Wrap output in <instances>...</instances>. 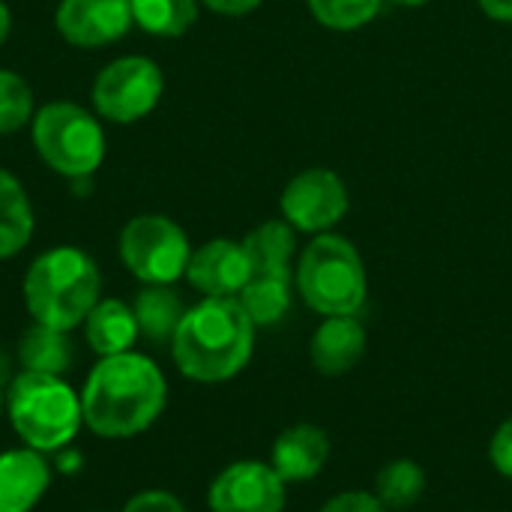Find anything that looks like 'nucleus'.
<instances>
[{
    "label": "nucleus",
    "mask_w": 512,
    "mask_h": 512,
    "mask_svg": "<svg viewBox=\"0 0 512 512\" xmlns=\"http://www.w3.org/2000/svg\"><path fill=\"white\" fill-rule=\"evenodd\" d=\"M168 405L165 372L138 351L99 357L81 390L84 426L108 441L147 432Z\"/></svg>",
    "instance_id": "f257e3e1"
},
{
    "label": "nucleus",
    "mask_w": 512,
    "mask_h": 512,
    "mask_svg": "<svg viewBox=\"0 0 512 512\" xmlns=\"http://www.w3.org/2000/svg\"><path fill=\"white\" fill-rule=\"evenodd\" d=\"M255 351V324L237 297H204L189 306L174 339L171 357L183 378L222 384L237 378Z\"/></svg>",
    "instance_id": "f03ea898"
},
{
    "label": "nucleus",
    "mask_w": 512,
    "mask_h": 512,
    "mask_svg": "<svg viewBox=\"0 0 512 512\" xmlns=\"http://www.w3.org/2000/svg\"><path fill=\"white\" fill-rule=\"evenodd\" d=\"M24 306L36 324L75 330L99 303V264L78 246H54L36 255L24 273Z\"/></svg>",
    "instance_id": "7ed1b4c3"
},
{
    "label": "nucleus",
    "mask_w": 512,
    "mask_h": 512,
    "mask_svg": "<svg viewBox=\"0 0 512 512\" xmlns=\"http://www.w3.org/2000/svg\"><path fill=\"white\" fill-rule=\"evenodd\" d=\"M6 414L24 447L48 456L66 450L84 426L81 393L63 375L21 372L6 390Z\"/></svg>",
    "instance_id": "20e7f679"
},
{
    "label": "nucleus",
    "mask_w": 512,
    "mask_h": 512,
    "mask_svg": "<svg viewBox=\"0 0 512 512\" xmlns=\"http://www.w3.org/2000/svg\"><path fill=\"white\" fill-rule=\"evenodd\" d=\"M297 291L324 318L357 315L366 303L369 282L354 243L339 234H318L300 255Z\"/></svg>",
    "instance_id": "39448f33"
},
{
    "label": "nucleus",
    "mask_w": 512,
    "mask_h": 512,
    "mask_svg": "<svg viewBox=\"0 0 512 512\" xmlns=\"http://www.w3.org/2000/svg\"><path fill=\"white\" fill-rule=\"evenodd\" d=\"M36 156L66 180H87L105 159V132L96 114L75 102H48L30 120Z\"/></svg>",
    "instance_id": "423d86ee"
},
{
    "label": "nucleus",
    "mask_w": 512,
    "mask_h": 512,
    "mask_svg": "<svg viewBox=\"0 0 512 512\" xmlns=\"http://www.w3.org/2000/svg\"><path fill=\"white\" fill-rule=\"evenodd\" d=\"M117 252L141 285H174L186 276L192 258L186 231L159 213L132 216L120 231Z\"/></svg>",
    "instance_id": "0eeeda50"
},
{
    "label": "nucleus",
    "mask_w": 512,
    "mask_h": 512,
    "mask_svg": "<svg viewBox=\"0 0 512 512\" xmlns=\"http://www.w3.org/2000/svg\"><path fill=\"white\" fill-rule=\"evenodd\" d=\"M162 90L165 75L159 63L141 54H126L99 69L90 87V99L102 120L129 126L159 105Z\"/></svg>",
    "instance_id": "6e6552de"
},
{
    "label": "nucleus",
    "mask_w": 512,
    "mask_h": 512,
    "mask_svg": "<svg viewBox=\"0 0 512 512\" xmlns=\"http://www.w3.org/2000/svg\"><path fill=\"white\" fill-rule=\"evenodd\" d=\"M348 213L345 180L330 168H309L297 174L282 192V216L294 231L324 234Z\"/></svg>",
    "instance_id": "1a4fd4ad"
},
{
    "label": "nucleus",
    "mask_w": 512,
    "mask_h": 512,
    "mask_svg": "<svg viewBox=\"0 0 512 512\" xmlns=\"http://www.w3.org/2000/svg\"><path fill=\"white\" fill-rule=\"evenodd\" d=\"M288 483L270 462L243 459L216 474L207 492L210 512H282L288 504Z\"/></svg>",
    "instance_id": "9d476101"
},
{
    "label": "nucleus",
    "mask_w": 512,
    "mask_h": 512,
    "mask_svg": "<svg viewBox=\"0 0 512 512\" xmlns=\"http://www.w3.org/2000/svg\"><path fill=\"white\" fill-rule=\"evenodd\" d=\"M129 0H60L54 12L57 33L75 48H102L123 39L132 27Z\"/></svg>",
    "instance_id": "9b49d317"
},
{
    "label": "nucleus",
    "mask_w": 512,
    "mask_h": 512,
    "mask_svg": "<svg viewBox=\"0 0 512 512\" xmlns=\"http://www.w3.org/2000/svg\"><path fill=\"white\" fill-rule=\"evenodd\" d=\"M249 255L243 243L216 237L198 249H192L186 282L204 297H237L249 282Z\"/></svg>",
    "instance_id": "f8f14e48"
},
{
    "label": "nucleus",
    "mask_w": 512,
    "mask_h": 512,
    "mask_svg": "<svg viewBox=\"0 0 512 512\" xmlns=\"http://www.w3.org/2000/svg\"><path fill=\"white\" fill-rule=\"evenodd\" d=\"M366 345H369V336L357 315H333V318H324V324L312 333L309 360L315 372L327 378H339L363 360Z\"/></svg>",
    "instance_id": "ddd939ff"
},
{
    "label": "nucleus",
    "mask_w": 512,
    "mask_h": 512,
    "mask_svg": "<svg viewBox=\"0 0 512 512\" xmlns=\"http://www.w3.org/2000/svg\"><path fill=\"white\" fill-rule=\"evenodd\" d=\"M51 486V465L42 453L21 447L0 453V512H33Z\"/></svg>",
    "instance_id": "4468645a"
},
{
    "label": "nucleus",
    "mask_w": 512,
    "mask_h": 512,
    "mask_svg": "<svg viewBox=\"0 0 512 512\" xmlns=\"http://www.w3.org/2000/svg\"><path fill=\"white\" fill-rule=\"evenodd\" d=\"M330 459V438L312 423H297L285 429L270 450V465L285 483L315 480Z\"/></svg>",
    "instance_id": "2eb2a0df"
},
{
    "label": "nucleus",
    "mask_w": 512,
    "mask_h": 512,
    "mask_svg": "<svg viewBox=\"0 0 512 512\" xmlns=\"http://www.w3.org/2000/svg\"><path fill=\"white\" fill-rule=\"evenodd\" d=\"M81 327H84V339H87L90 351L99 357L126 354L135 348V342L141 336L135 312L123 300H99Z\"/></svg>",
    "instance_id": "dca6fc26"
},
{
    "label": "nucleus",
    "mask_w": 512,
    "mask_h": 512,
    "mask_svg": "<svg viewBox=\"0 0 512 512\" xmlns=\"http://www.w3.org/2000/svg\"><path fill=\"white\" fill-rule=\"evenodd\" d=\"M36 231L33 204L15 174L0 168V261L15 258Z\"/></svg>",
    "instance_id": "f3484780"
},
{
    "label": "nucleus",
    "mask_w": 512,
    "mask_h": 512,
    "mask_svg": "<svg viewBox=\"0 0 512 512\" xmlns=\"http://www.w3.org/2000/svg\"><path fill=\"white\" fill-rule=\"evenodd\" d=\"M249 255V276H294L291 255H294V228L282 219L261 222L243 240Z\"/></svg>",
    "instance_id": "a211bd4d"
},
{
    "label": "nucleus",
    "mask_w": 512,
    "mask_h": 512,
    "mask_svg": "<svg viewBox=\"0 0 512 512\" xmlns=\"http://www.w3.org/2000/svg\"><path fill=\"white\" fill-rule=\"evenodd\" d=\"M132 312H135V321H138V330L144 339L171 342L186 315V306L171 285H147L138 291Z\"/></svg>",
    "instance_id": "6ab92c4d"
},
{
    "label": "nucleus",
    "mask_w": 512,
    "mask_h": 512,
    "mask_svg": "<svg viewBox=\"0 0 512 512\" xmlns=\"http://www.w3.org/2000/svg\"><path fill=\"white\" fill-rule=\"evenodd\" d=\"M18 360L24 372L63 375L72 366V342L66 330H54L45 324H30L18 339Z\"/></svg>",
    "instance_id": "aec40b11"
},
{
    "label": "nucleus",
    "mask_w": 512,
    "mask_h": 512,
    "mask_svg": "<svg viewBox=\"0 0 512 512\" xmlns=\"http://www.w3.org/2000/svg\"><path fill=\"white\" fill-rule=\"evenodd\" d=\"M291 288L294 276H249L237 300L255 327H270L279 324L291 309Z\"/></svg>",
    "instance_id": "412c9836"
},
{
    "label": "nucleus",
    "mask_w": 512,
    "mask_h": 512,
    "mask_svg": "<svg viewBox=\"0 0 512 512\" xmlns=\"http://www.w3.org/2000/svg\"><path fill=\"white\" fill-rule=\"evenodd\" d=\"M132 21L162 39H177L192 30L198 18V0H129Z\"/></svg>",
    "instance_id": "4be33fe9"
},
{
    "label": "nucleus",
    "mask_w": 512,
    "mask_h": 512,
    "mask_svg": "<svg viewBox=\"0 0 512 512\" xmlns=\"http://www.w3.org/2000/svg\"><path fill=\"white\" fill-rule=\"evenodd\" d=\"M426 492V471L414 459H393L378 471L375 495L387 510H408Z\"/></svg>",
    "instance_id": "5701e85b"
},
{
    "label": "nucleus",
    "mask_w": 512,
    "mask_h": 512,
    "mask_svg": "<svg viewBox=\"0 0 512 512\" xmlns=\"http://www.w3.org/2000/svg\"><path fill=\"white\" fill-rule=\"evenodd\" d=\"M33 90L30 84L9 72L0 69V135H12L24 129L33 120Z\"/></svg>",
    "instance_id": "b1692460"
},
{
    "label": "nucleus",
    "mask_w": 512,
    "mask_h": 512,
    "mask_svg": "<svg viewBox=\"0 0 512 512\" xmlns=\"http://www.w3.org/2000/svg\"><path fill=\"white\" fill-rule=\"evenodd\" d=\"M384 0H309V9L318 24L330 30H357L369 24Z\"/></svg>",
    "instance_id": "393cba45"
},
{
    "label": "nucleus",
    "mask_w": 512,
    "mask_h": 512,
    "mask_svg": "<svg viewBox=\"0 0 512 512\" xmlns=\"http://www.w3.org/2000/svg\"><path fill=\"white\" fill-rule=\"evenodd\" d=\"M120 512H186V507L177 495L165 489H147V492L132 495Z\"/></svg>",
    "instance_id": "a878e982"
},
{
    "label": "nucleus",
    "mask_w": 512,
    "mask_h": 512,
    "mask_svg": "<svg viewBox=\"0 0 512 512\" xmlns=\"http://www.w3.org/2000/svg\"><path fill=\"white\" fill-rule=\"evenodd\" d=\"M321 512H390L381 498L375 492H363V489H351V492H342L336 498H330Z\"/></svg>",
    "instance_id": "bb28decb"
},
{
    "label": "nucleus",
    "mask_w": 512,
    "mask_h": 512,
    "mask_svg": "<svg viewBox=\"0 0 512 512\" xmlns=\"http://www.w3.org/2000/svg\"><path fill=\"white\" fill-rule=\"evenodd\" d=\"M489 462H492V468H495L501 477L512 480V417H507V420L495 429L492 444H489Z\"/></svg>",
    "instance_id": "cd10ccee"
},
{
    "label": "nucleus",
    "mask_w": 512,
    "mask_h": 512,
    "mask_svg": "<svg viewBox=\"0 0 512 512\" xmlns=\"http://www.w3.org/2000/svg\"><path fill=\"white\" fill-rule=\"evenodd\" d=\"M201 3L219 15H249L261 6V0H201Z\"/></svg>",
    "instance_id": "c85d7f7f"
},
{
    "label": "nucleus",
    "mask_w": 512,
    "mask_h": 512,
    "mask_svg": "<svg viewBox=\"0 0 512 512\" xmlns=\"http://www.w3.org/2000/svg\"><path fill=\"white\" fill-rule=\"evenodd\" d=\"M477 3H480V9H483L489 18L512 24V0H477Z\"/></svg>",
    "instance_id": "c756f323"
},
{
    "label": "nucleus",
    "mask_w": 512,
    "mask_h": 512,
    "mask_svg": "<svg viewBox=\"0 0 512 512\" xmlns=\"http://www.w3.org/2000/svg\"><path fill=\"white\" fill-rule=\"evenodd\" d=\"M9 30H12V12H9V6L0 0V45L9 39Z\"/></svg>",
    "instance_id": "7c9ffc66"
},
{
    "label": "nucleus",
    "mask_w": 512,
    "mask_h": 512,
    "mask_svg": "<svg viewBox=\"0 0 512 512\" xmlns=\"http://www.w3.org/2000/svg\"><path fill=\"white\" fill-rule=\"evenodd\" d=\"M393 3H399V6H426L429 0H393Z\"/></svg>",
    "instance_id": "2f4dec72"
},
{
    "label": "nucleus",
    "mask_w": 512,
    "mask_h": 512,
    "mask_svg": "<svg viewBox=\"0 0 512 512\" xmlns=\"http://www.w3.org/2000/svg\"><path fill=\"white\" fill-rule=\"evenodd\" d=\"M3 408H6V393L0 390V414H3Z\"/></svg>",
    "instance_id": "473e14b6"
}]
</instances>
